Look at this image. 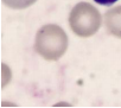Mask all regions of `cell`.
Returning a JSON list of instances; mask_svg holds the SVG:
<instances>
[{
    "mask_svg": "<svg viewBox=\"0 0 121 108\" xmlns=\"http://www.w3.org/2000/svg\"><path fill=\"white\" fill-rule=\"evenodd\" d=\"M104 25L108 33L121 38V6L114 7L106 12Z\"/></svg>",
    "mask_w": 121,
    "mask_h": 108,
    "instance_id": "obj_3",
    "label": "cell"
},
{
    "mask_svg": "<svg viewBox=\"0 0 121 108\" xmlns=\"http://www.w3.org/2000/svg\"><path fill=\"white\" fill-rule=\"evenodd\" d=\"M69 25L75 35L90 37L101 26V14L93 5L80 3L74 6L69 14Z\"/></svg>",
    "mask_w": 121,
    "mask_h": 108,
    "instance_id": "obj_2",
    "label": "cell"
},
{
    "mask_svg": "<svg viewBox=\"0 0 121 108\" xmlns=\"http://www.w3.org/2000/svg\"><path fill=\"white\" fill-rule=\"evenodd\" d=\"M35 49L46 61L60 58L68 49V37L58 25L49 24L38 30Z\"/></svg>",
    "mask_w": 121,
    "mask_h": 108,
    "instance_id": "obj_1",
    "label": "cell"
},
{
    "mask_svg": "<svg viewBox=\"0 0 121 108\" xmlns=\"http://www.w3.org/2000/svg\"><path fill=\"white\" fill-rule=\"evenodd\" d=\"M94 1L100 5H103V6H109V5H113L114 3H116L117 0H94Z\"/></svg>",
    "mask_w": 121,
    "mask_h": 108,
    "instance_id": "obj_5",
    "label": "cell"
},
{
    "mask_svg": "<svg viewBox=\"0 0 121 108\" xmlns=\"http://www.w3.org/2000/svg\"><path fill=\"white\" fill-rule=\"evenodd\" d=\"M3 1L7 7H11L14 10H23L35 4L37 0H3Z\"/></svg>",
    "mask_w": 121,
    "mask_h": 108,
    "instance_id": "obj_4",
    "label": "cell"
}]
</instances>
